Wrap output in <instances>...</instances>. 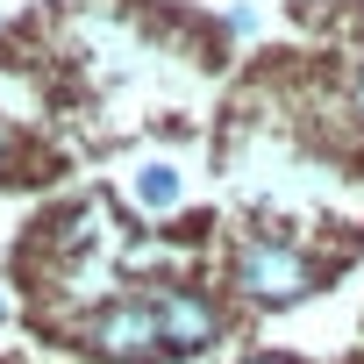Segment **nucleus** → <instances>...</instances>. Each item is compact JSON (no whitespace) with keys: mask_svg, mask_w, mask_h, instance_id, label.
<instances>
[{"mask_svg":"<svg viewBox=\"0 0 364 364\" xmlns=\"http://www.w3.org/2000/svg\"><path fill=\"white\" fill-rule=\"evenodd\" d=\"M229 272H236V293L257 300V307H293L300 293H314V257H300L293 243H272V236L236 243Z\"/></svg>","mask_w":364,"mask_h":364,"instance_id":"f257e3e1","label":"nucleus"},{"mask_svg":"<svg viewBox=\"0 0 364 364\" xmlns=\"http://www.w3.org/2000/svg\"><path fill=\"white\" fill-rule=\"evenodd\" d=\"M86 350L107 357V364H157L164 343H157V314H150V293L143 300H114L86 321Z\"/></svg>","mask_w":364,"mask_h":364,"instance_id":"f03ea898","label":"nucleus"},{"mask_svg":"<svg viewBox=\"0 0 364 364\" xmlns=\"http://www.w3.org/2000/svg\"><path fill=\"white\" fill-rule=\"evenodd\" d=\"M150 314H157V343H164V357H193V350H208V343L222 336L215 300L193 293V286H157V293H150Z\"/></svg>","mask_w":364,"mask_h":364,"instance_id":"7ed1b4c3","label":"nucleus"},{"mask_svg":"<svg viewBox=\"0 0 364 364\" xmlns=\"http://www.w3.org/2000/svg\"><path fill=\"white\" fill-rule=\"evenodd\" d=\"M136 200H143V208H171V200H178V171H171V164H150V171L136 178Z\"/></svg>","mask_w":364,"mask_h":364,"instance_id":"20e7f679","label":"nucleus"},{"mask_svg":"<svg viewBox=\"0 0 364 364\" xmlns=\"http://www.w3.org/2000/svg\"><path fill=\"white\" fill-rule=\"evenodd\" d=\"M243 364H286V357H243Z\"/></svg>","mask_w":364,"mask_h":364,"instance_id":"39448f33","label":"nucleus"},{"mask_svg":"<svg viewBox=\"0 0 364 364\" xmlns=\"http://www.w3.org/2000/svg\"><path fill=\"white\" fill-rule=\"evenodd\" d=\"M0 164H8V136H0Z\"/></svg>","mask_w":364,"mask_h":364,"instance_id":"423d86ee","label":"nucleus"}]
</instances>
